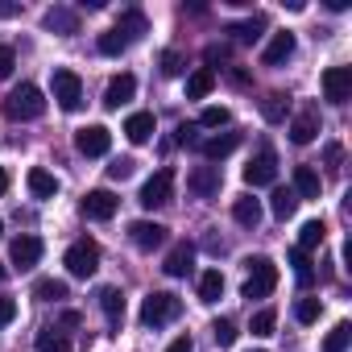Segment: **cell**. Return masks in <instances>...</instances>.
<instances>
[{
    "label": "cell",
    "mask_w": 352,
    "mask_h": 352,
    "mask_svg": "<svg viewBox=\"0 0 352 352\" xmlns=\"http://www.w3.org/2000/svg\"><path fill=\"white\" fill-rule=\"evenodd\" d=\"M323 236H327V224H323V220H307V224H302V232H298V253L319 249V245H323Z\"/></svg>",
    "instance_id": "cell-28"
},
{
    "label": "cell",
    "mask_w": 352,
    "mask_h": 352,
    "mask_svg": "<svg viewBox=\"0 0 352 352\" xmlns=\"http://www.w3.org/2000/svg\"><path fill=\"white\" fill-rule=\"evenodd\" d=\"M191 348H195V344H191V336H179V340H174L166 352H191Z\"/></svg>",
    "instance_id": "cell-47"
},
{
    "label": "cell",
    "mask_w": 352,
    "mask_h": 352,
    "mask_svg": "<svg viewBox=\"0 0 352 352\" xmlns=\"http://www.w3.org/2000/svg\"><path fill=\"white\" fill-rule=\"evenodd\" d=\"M319 129H323L319 108H315V104H302V108H298V116L290 120V141H294V145H311V141L319 137Z\"/></svg>",
    "instance_id": "cell-9"
},
{
    "label": "cell",
    "mask_w": 352,
    "mask_h": 352,
    "mask_svg": "<svg viewBox=\"0 0 352 352\" xmlns=\"http://www.w3.org/2000/svg\"><path fill=\"white\" fill-rule=\"evenodd\" d=\"M17 319V302L13 298H0V327H9Z\"/></svg>",
    "instance_id": "cell-44"
},
{
    "label": "cell",
    "mask_w": 352,
    "mask_h": 352,
    "mask_svg": "<svg viewBox=\"0 0 352 352\" xmlns=\"http://www.w3.org/2000/svg\"><path fill=\"white\" fill-rule=\"evenodd\" d=\"M204 58H208V71H212V63H228V50H224V46H208Z\"/></svg>",
    "instance_id": "cell-46"
},
{
    "label": "cell",
    "mask_w": 352,
    "mask_h": 352,
    "mask_svg": "<svg viewBox=\"0 0 352 352\" xmlns=\"http://www.w3.org/2000/svg\"><path fill=\"white\" fill-rule=\"evenodd\" d=\"M261 116H265L270 124H282V120H286V96H282V91L265 96V100H261Z\"/></svg>",
    "instance_id": "cell-34"
},
{
    "label": "cell",
    "mask_w": 352,
    "mask_h": 352,
    "mask_svg": "<svg viewBox=\"0 0 352 352\" xmlns=\"http://www.w3.org/2000/svg\"><path fill=\"white\" fill-rule=\"evenodd\" d=\"M42 25H46L50 34H58V38H71V34H79V17H75L71 9H63V5H54V9H46V17H42Z\"/></svg>",
    "instance_id": "cell-16"
},
{
    "label": "cell",
    "mask_w": 352,
    "mask_h": 352,
    "mask_svg": "<svg viewBox=\"0 0 352 352\" xmlns=\"http://www.w3.org/2000/svg\"><path fill=\"white\" fill-rule=\"evenodd\" d=\"M38 352H71V340L63 336V327H42L38 331Z\"/></svg>",
    "instance_id": "cell-31"
},
{
    "label": "cell",
    "mask_w": 352,
    "mask_h": 352,
    "mask_svg": "<svg viewBox=\"0 0 352 352\" xmlns=\"http://www.w3.org/2000/svg\"><path fill=\"white\" fill-rule=\"evenodd\" d=\"M195 133H199V124H179V137H174V141H179V145H195Z\"/></svg>",
    "instance_id": "cell-45"
},
{
    "label": "cell",
    "mask_w": 352,
    "mask_h": 352,
    "mask_svg": "<svg viewBox=\"0 0 352 352\" xmlns=\"http://www.w3.org/2000/svg\"><path fill=\"white\" fill-rule=\"evenodd\" d=\"M9 116L13 120H38L42 112H46V96L34 87V83H21V87H13V96H9Z\"/></svg>",
    "instance_id": "cell-3"
},
{
    "label": "cell",
    "mask_w": 352,
    "mask_h": 352,
    "mask_svg": "<svg viewBox=\"0 0 352 352\" xmlns=\"http://www.w3.org/2000/svg\"><path fill=\"white\" fill-rule=\"evenodd\" d=\"M9 253H13V265H17V270H34V265L42 261V241L25 232V236H17V241L9 245Z\"/></svg>",
    "instance_id": "cell-15"
},
{
    "label": "cell",
    "mask_w": 352,
    "mask_h": 352,
    "mask_svg": "<svg viewBox=\"0 0 352 352\" xmlns=\"http://www.w3.org/2000/svg\"><path fill=\"white\" fill-rule=\"evenodd\" d=\"M149 25H145V13H137V9H129V13H120L116 17V34L124 38V42H133V38H141Z\"/></svg>",
    "instance_id": "cell-26"
},
{
    "label": "cell",
    "mask_w": 352,
    "mask_h": 352,
    "mask_svg": "<svg viewBox=\"0 0 352 352\" xmlns=\"http://www.w3.org/2000/svg\"><path fill=\"white\" fill-rule=\"evenodd\" d=\"M63 265L71 270V278H91L96 270H100V245L96 241H75L71 249H67V257H63Z\"/></svg>",
    "instance_id": "cell-4"
},
{
    "label": "cell",
    "mask_w": 352,
    "mask_h": 352,
    "mask_svg": "<svg viewBox=\"0 0 352 352\" xmlns=\"http://www.w3.org/2000/svg\"><path fill=\"white\" fill-rule=\"evenodd\" d=\"M100 307H104V315L112 319V327L124 323V294H120L116 286H104V290H100Z\"/></svg>",
    "instance_id": "cell-25"
},
{
    "label": "cell",
    "mask_w": 352,
    "mask_h": 352,
    "mask_svg": "<svg viewBox=\"0 0 352 352\" xmlns=\"http://www.w3.org/2000/svg\"><path fill=\"white\" fill-rule=\"evenodd\" d=\"M257 352H265V348H257Z\"/></svg>",
    "instance_id": "cell-53"
},
{
    "label": "cell",
    "mask_w": 352,
    "mask_h": 352,
    "mask_svg": "<svg viewBox=\"0 0 352 352\" xmlns=\"http://www.w3.org/2000/svg\"><path fill=\"white\" fill-rule=\"evenodd\" d=\"M270 208H274V216H278V220H290V216L298 212V195H294L290 187H278V191H274V204H270Z\"/></svg>",
    "instance_id": "cell-32"
},
{
    "label": "cell",
    "mask_w": 352,
    "mask_h": 352,
    "mask_svg": "<svg viewBox=\"0 0 352 352\" xmlns=\"http://www.w3.org/2000/svg\"><path fill=\"white\" fill-rule=\"evenodd\" d=\"M224 294V274L220 270H204L199 274V302H220Z\"/></svg>",
    "instance_id": "cell-27"
},
{
    "label": "cell",
    "mask_w": 352,
    "mask_h": 352,
    "mask_svg": "<svg viewBox=\"0 0 352 352\" xmlns=\"http://www.w3.org/2000/svg\"><path fill=\"white\" fill-rule=\"evenodd\" d=\"M0 236H5V224H0Z\"/></svg>",
    "instance_id": "cell-52"
},
{
    "label": "cell",
    "mask_w": 352,
    "mask_h": 352,
    "mask_svg": "<svg viewBox=\"0 0 352 352\" xmlns=\"http://www.w3.org/2000/svg\"><path fill=\"white\" fill-rule=\"evenodd\" d=\"M261 30H265V17H249V21L228 25V34H232L236 42H257V38H261Z\"/></svg>",
    "instance_id": "cell-33"
},
{
    "label": "cell",
    "mask_w": 352,
    "mask_h": 352,
    "mask_svg": "<svg viewBox=\"0 0 352 352\" xmlns=\"http://www.w3.org/2000/svg\"><path fill=\"white\" fill-rule=\"evenodd\" d=\"M212 336H216L220 348H232V344H236V323H232V319H216V323H212Z\"/></svg>",
    "instance_id": "cell-39"
},
{
    "label": "cell",
    "mask_w": 352,
    "mask_h": 352,
    "mask_svg": "<svg viewBox=\"0 0 352 352\" xmlns=\"http://www.w3.org/2000/svg\"><path fill=\"white\" fill-rule=\"evenodd\" d=\"M54 100H58L63 112H79V108H83V79H79L75 71L58 67V71H54Z\"/></svg>",
    "instance_id": "cell-5"
},
{
    "label": "cell",
    "mask_w": 352,
    "mask_h": 352,
    "mask_svg": "<svg viewBox=\"0 0 352 352\" xmlns=\"http://www.w3.org/2000/svg\"><path fill=\"white\" fill-rule=\"evenodd\" d=\"M153 133H157V120H153V112H133V116L124 120V137H129L133 145H145Z\"/></svg>",
    "instance_id": "cell-19"
},
{
    "label": "cell",
    "mask_w": 352,
    "mask_h": 352,
    "mask_svg": "<svg viewBox=\"0 0 352 352\" xmlns=\"http://www.w3.org/2000/svg\"><path fill=\"white\" fill-rule=\"evenodd\" d=\"M183 71H187V58L179 50H166L162 54V75H183Z\"/></svg>",
    "instance_id": "cell-40"
},
{
    "label": "cell",
    "mask_w": 352,
    "mask_h": 352,
    "mask_svg": "<svg viewBox=\"0 0 352 352\" xmlns=\"http://www.w3.org/2000/svg\"><path fill=\"white\" fill-rule=\"evenodd\" d=\"M79 208H83V216H87V220H112V216H116V208H120V199H116L112 191H104V187H100V191H87Z\"/></svg>",
    "instance_id": "cell-11"
},
{
    "label": "cell",
    "mask_w": 352,
    "mask_h": 352,
    "mask_svg": "<svg viewBox=\"0 0 352 352\" xmlns=\"http://www.w3.org/2000/svg\"><path fill=\"white\" fill-rule=\"evenodd\" d=\"M58 327H79V311H63V319H58Z\"/></svg>",
    "instance_id": "cell-48"
},
{
    "label": "cell",
    "mask_w": 352,
    "mask_h": 352,
    "mask_svg": "<svg viewBox=\"0 0 352 352\" xmlns=\"http://www.w3.org/2000/svg\"><path fill=\"white\" fill-rule=\"evenodd\" d=\"M348 344H352V323H348V319H340V323L327 331L323 352H348Z\"/></svg>",
    "instance_id": "cell-30"
},
{
    "label": "cell",
    "mask_w": 352,
    "mask_h": 352,
    "mask_svg": "<svg viewBox=\"0 0 352 352\" xmlns=\"http://www.w3.org/2000/svg\"><path fill=\"white\" fill-rule=\"evenodd\" d=\"M129 236H133V245H137L141 253H153V249L166 245V228H162L157 220H137V224H129Z\"/></svg>",
    "instance_id": "cell-12"
},
{
    "label": "cell",
    "mask_w": 352,
    "mask_h": 352,
    "mask_svg": "<svg viewBox=\"0 0 352 352\" xmlns=\"http://www.w3.org/2000/svg\"><path fill=\"white\" fill-rule=\"evenodd\" d=\"M179 311H183L179 294L153 290V294H145V302H141V323H145V327H162V323H170V319H179Z\"/></svg>",
    "instance_id": "cell-1"
},
{
    "label": "cell",
    "mask_w": 352,
    "mask_h": 352,
    "mask_svg": "<svg viewBox=\"0 0 352 352\" xmlns=\"http://www.w3.org/2000/svg\"><path fill=\"white\" fill-rule=\"evenodd\" d=\"M290 54H294V34H290V30H282V34H274V38H270V46L261 50V63H265V67H282Z\"/></svg>",
    "instance_id": "cell-17"
},
{
    "label": "cell",
    "mask_w": 352,
    "mask_h": 352,
    "mask_svg": "<svg viewBox=\"0 0 352 352\" xmlns=\"http://www.w3.org/2000/svg\"><path fill=\"white\" fill-rule=\"evenodd\" d=\"M274 327H278V311H274V307H261V311L253 315V323H249L253 336H274Z\"/></svg>",
    "instance_id": "cell-36"
},
{
    "label": "cell",
    "mask_w": 352,
    "mask_h": 352,
    "mask_svg": "<svg viewBox=\"0 0 352 352\" xmlns=\"http://www.w3.org/2000/svg\"><path fill=\"white\" fill-rule=\"evenodd\" d=\"M187 187H191L199 199L220 195V166H195V170L187 174Z\"/></svg>",
    "instance_id": "cell-13"
},
{
    "label": "cell",
    "mask_w": 352,
    "mask_h": 352,
    "mask_svg": "<svg viewBox=\"0 0 352 352\" xmlns=\"http://www.w3.org/2000/svg\"><path fill=\"white\" fill-rule=\"evenodd\" d=\"M25 183H30L34 199H54V195H58V179H54L50 170H42V166H34V170L25 174Z\"/></svg>",
    "instance_id": "cell-21"
},
{
    "label": "cell",
    "mask_w": 352,
    "mask_h": 352,
    "mask_svg": "<svg viewBox=\"0 0 352 352\" xmlns=\"http://www.w3.org/2000/svg\"><path fill=\"white\" fill-rule=\"evenodd\" d=\"M75 149H79L83 157H104V153L112 149V133H108L104 124H87V129L75 133Z\"/></svg>",
    "instance_id": "cell-10"
},
{
    "label": "cell",
    "mask_w": 352,
    "mask_h": 352,
    "mask_svg": "<svg viewBox=\"0 0 352 352\" xmlns=\"http://www.w3.org/2000/svg\"><path fill=\"white\" fill-rule=\"evenodd\" d=\"M13 67H17V54H13L9 46H0V79H9V75H13Z\"/></svg>",
    "instance_id": "cell-43"
},
{
    "label": "cell",
    "mask_w": 352,
    "mask_h": 352,
    "mask_svg": "<svg viewBox=\"0 0 352 352\" xmlns=\"http://www.w3.org/2000/svg\"><path fill=\"white\" fill-rule=\"evenodd\" d=\"M96 46H100V54H108V58H116V54H124V50H129V42H124L116 30L100 34V42H96Z\"/></svg>",
    "instance_id": "cell-37"
},
{
    "label": "cell",
    "mask_w": 352,
    "mask_h": 352,
    "mask_svg": "<svg viewBox=\"0 0 352 352\" xmlns=\"http://www.w3.org/2000/svg\"><path fill=\"white\" fill-rule=\"evenodd\" d=\"M319 311H323L319 298H298V302H294V319H298V323H315Z\"/></svg>",
    "instance_id": "cell-38"
},
{
    "label": "cell",
    "mask_w": 352,
    "mask_h": 352,
    "mask_svg": "<svg viewBox=\"0 0 352 352\" xmlns=\"http://www.w3.org/2000/svg\"><path fill=\"white\" fill-rule=\"evenodd\" d=\"M133 166H137L133 157H112V166H108V174H112V179H116V183H124V179H129V174H133Z\"/></svg>",
    "instance_id": "cell-42"
},
{
    "label": "cell",
    "mask_w": 352,
    "mask_h": 352,
    "mask_svg": "<svg viewBox=\"0 0 352 352\" xmlns=\"http://www.w3.org/2000/svg\"><path fill=\"white\" fill-rule=\"evenodd\" d=\"M228 120H232V112H228L224 104H212V108L199 112V129H224Z\"/></svg>",
    "instance_id": "cell-35"
},
{
    "label": "cell",
    "mask_w": 352,
    "mask_h": 352,
    "mask_svg": "<svg viewBox=\"0 0 352 352\" xmlns=\"http://www.w3.org/2000/svg\"><path fill=\"white\" fill-rule=\"evenodd\" d=\"M191 265H195V245H191V241H179V245L166 253V265H162V270H166L170 278H187Z\"/></svg>",
    "instance_id": "cell-14"
},
{
    "label": "cell",
    "mask_w": 352,
    "mask_h": 352,
    "mask_svg": "<svg viewBox=\"0 0 352 352\" xmlns=\"http://www.w3.org/2000/svg\"><path fill=\"white\" fill-rule=\"evenodd\" d=\"M249 265V278H245V298H265V294H274V286H278V265L270 261V257H249L245 261Z\"/></svg>",
    "instance_id": "cell-2"
},
{
    "label": "cell",
    "mask_w": 352,
    "mask_h": 352,
    "mask_svg": "<svg viewBox=\"0 0 352 352\" xmlns=\"http://www.w3.org/2000/svg\"><path fill=\"white\" fill-rule=\"evenodd\" d=\"M212 87H216V71L199 67V71H191V79H187V100H208Z\"/></svg>",
    "instance_id": "cell-24"
},
{
    "label": "cell",
    "mask_w": 352,
    "mask_h": 352,
    "mask_svg": "<svg viewBox=\"0 0 352 352\" xmlns=\"http://www.w3.org/2000/svg\"><path fill=\"white\" fill-rule=\"evenodd\" d=\"M290 265H294L298 282H302V286H311V278H315V274H311V261H307V253H298V249H294V253H290Z\"/></svg>",
    "instance_id": "cell-41"
},
{
    "label": "cell",
    "mask_w": 352,
    "mask_h": 352,
    "mask_svg": "<svg viewBox=\"0 0 352 352\" xmlns=\"http://www.w3.org/2000/svg\"><path fill=\"white\" fill-rule=\"evenodd\" d=\"M5 191H9V170L0 166V195H5Z\"/></svg>",
    "instance_id": "cell-50"
},
{
    "label": "cell",
    "mask_w": 352,
    "mask_h": 352,
    "mask_svg": "<svg viewBox=\"0 0 352 352\" xmlns=\"http://www.w3.org/2000/svg\"><path fill=\"white\" fill-rule=\"evenodd\" d=\"M21 13V5H9V0H0V17H17Z\"/></svg>",
    "instance_id": "cell-49"
},
{
    "label": "cell",
    "mask_w": 352,
    "mask_h": 352,
    "mask_svg": "<svg viewBox=\"0 0 352 352\" xmlns=\"http://www.w3.org/2000/svg\"><path fill=\"white\" fill-rule=\"evenodd\" d=\"M319 191H323L319 170L315 166H294V195L298 199H319Z\"/></svg>",
    "instance_id": "cell-18"
},
{
    "label": "cell",
    "mask_w": 352,
    "mask_h": 352,
    "mask_svg": "<svg viewBox=\"0 0 352 352\" xmlns=\"http://www.w3.org/2000/svg\"><path fill=\"white\" fill-rule=\"evenodd\" d=\"M232 220H236L241 228H257V224H261V204H257L253 195H241V199L232 204Z\"/></svg>",
    "instance_id": "cell-23"
},
{
    "label": "cell",
    "mask_w": 352,
    "mask_h": 352,
    "mask_svg": "<svg viewBox=\"0 0 352 352\" xmlns=\"http://www.w3.org/2000/svg\"><path fill=\"white\" fill-rule=\"evenodd\" d=\"M245 183H249V187H274V183H278V157H274L270 145H261V149L253 153V162L245 166Z\"/></svg>",
    "instance_id": "cell-6"
},
{
    "label": "cell",
    "mask_w": 352,
    "mask_h": 352,
    "mask_svg": "<svg viewBox=\"0 0 352 352\" xmlns=\"http://www.w3.org/2000/svg\"><path fill=\"white\" fill-rule=\"evenodd\" d=\"M323 100H331V104L352 100V67H327L323 71Z\"/></svg>",
    "instance_id": "cell-8"
},
{
    "label": "cell",
    "mask_w": 352,
    "mask_h": 352,
    "mask_svg": "<svg viewBox=\"0 0 352 352\" xmlns=\"http://www.w3.org/2000/svg\"><path fill=\"white\" fill-rule=\"evenodd\" d=\"M0 282H5V265H0Z\"/></svg>",
    "instance_id": "cell-51"
},
{
    "label": "cell",
    "mask_w": 352,
    "mask_h": 352,
    "mask_svg": "<svg viewBox=\"0 0 352 352\" xmlns=\"http://www.w3.org/2000/svg\"><path fill=\"white\" fill-rule=\"evenodd\" d=\"M133 96H137V79H133V75H116V79L108 83V91H104V104H108V108H124Z\"/></svg>",
    "instance_id": "cell-20"
},
{
    "label": "cell",
    "mask_w": 352,
    "mask_h": 352,
    "mask_svg": "<svg viewBox=\"0 0 352 352\" xmlns=\"http://www.w3.org/2000/svg\"><path fill=\"white\" fill-rule=\"evenodd\" d=\"M34 298H42V302H63V298H67V282H58V278H38V282H34Z\"/></svg>",
    "instance_id": "cell-29"
},
{
    "label": "cell",
    "mask_w": 352,
    "mask_h": 352,
    "mask_svg": "<svg viewBox=\"0 0 352 352\" xmlns=\"http://www.w3.org/2000/svg\"><path fill=\"white\" fill-rule=\"evenodd\" d=\"M170 191H174V170H157L153 179H145V187H141V195H137V204L141 208H162V204H170Z\"/></svg>",
    "instance_id": "cell-7"
},
{
    "label": "cell",
    "mask_w": 352,
    "mask_h": 352,
    "mask_svg": "<svg viewBox=\"0 0 352 352\" xmlns=\"http://www.w3.org/2000/svg\"><path fill=\"white\" fill-rule=\"evenodd\" d=\"M236 145H241V133H220V137H208L199 149H204V157H208V162H224Z\"/></svg>",
    "instance_id": "cell-22"
}]
</instances>
